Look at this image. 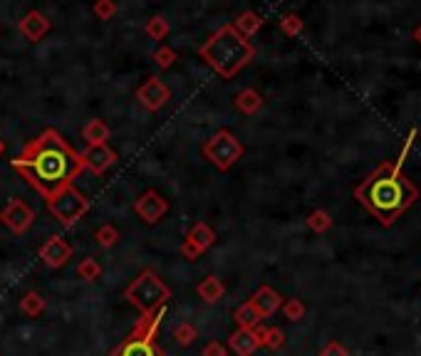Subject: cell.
Returning <instances> with one entry per match:
<instances>
[{
  "instance_id": "1",
  "label": "cell",
  "mask_w": 421,
  "mask_h": 356,
  "mask_svg": "<svg viewBox=\"0 0 421 356\" xmlns=\"http://www.w3.org/2000/svg\"><path fill=\"white\" fill-rule=\"evenodd\" d=\"M13 168L23 173L43 198L50 200L82 171V159L55 129H45L33 144L25 147L23 154L13 159Z\"/></svg>"
},
{
  "instance_id": "2",
  "label": "cell",
  "mask_w": 421,
  "mask_h": 356,
  "mask_svg": "<svg viewBox=\"0 0 421 356\" xmlns=\"http://www.w3.org/2000/svg\"><path fill=\"white\" fill-rule=\"evenodd\" d=\"M354 198L382 225H392L404 210L417 203L419 188L402 173V163L387 161L354 188Z\"/></svg>"
},
{
  "instance_id": "3",
  "label": "cell",
  "mask_w": 421,
  "mask_h": 356,
  "mask_svg": "<svg viewBox=\"0 0 421 356\" xmlns=\"http://www.w3.org/2000/svg\"><path fill=\"white\" fill-rule=\"evenodd\" d=\"M255 47L250 40H245L240 33H235L233 25L218 28L206 42L198 47V57L208 64L213 72H218L223 79H230L253 59Z\"/></svg>"
},
{
  "instance_id": "4",
  "label": "cell",
  "mask_w": 421,
  "mask_h": 356,
  "mask_svg": "<svg viewBox=\"0 0 421 356\" xmlns=\"http://www.w3.org/2000/svg\"><path fill=\"white\" fill-rule=\"evenodd\" d=\"M124 297L129 299L132 307H137L142 314H147V312H154V309L164 307V304L172 299V289L164 285V280L159 277L157 272L144 270V272L127 287Z\"/></svg>"
},
{
  "instance_id": "5",
  "label": "cell",
  "mask_w": 421,
  "mask_h": 356,
  "mask_svg": "<svg viewBox=\"0 0 421 356\" xmlns=\"http://www.w3.org/2000/svg\"><path fill=\"white\" fill-rule=\"evenodd\" d=\"M47 208L60 225L69 228V225H74L89 210V198L69 183L47 200Z\"/></svg>"
},
{
  "instance_id": "6",
  "label": "cell",
  "mask_w": 421,
  "mask_h": 356,
  "mask_svg": "<svg viewBox=\"0 0 421 356\" xmlns=\"http://www.w3.org/2000/svg\"><path fill=\"white\" fill-rule=\"evenodd\" d=\"M203 156H206L218 171H230V168L240 161V156H243V144H240V139L235 137L233 132L220 129V132H215L206 142Z\"/></svg>"
},
{
  "instance_id": "7",
  "label": "cell",
  "mask_w": 421,
  "mask_h": 356,
  "mask_svg": "<svg viewBox=\"0 0 421 356\" xmlns=\"http://www.w3.org/2000/svg\"><path fill=\"white\" fill-rule=\"evenodd\" d=\"M0 223H3L5 228L13 230L15 235H23V233H28V230L33 228L35 210L30 208V205L25 203L23 198H10L8 205L0 210Z\"/></svg>"
},
{
  "instance_id": "8",
  "label": "cell",
  "mask_w": 421,
  "mask_h": 356,
  "mask_svg": "<svg viewBox=\"0 0 421 356\" xmlns=\"http://www.w3.org/2000/svg\"><path fill=\"white\" fill-rule=\"evenodd\" d=\"M169 99H172V89L159 77H147V82L137 89V102L149 112H159L162 107H167Z\"/></svg>"
},
{
  "instance_id": "9",
  "label": "cell",
  "mask_w": 421,
  "mask_h": 356,
  "mask_svg": "<svg viewBox=\"0 0 421 356\" xmlns=\"http://www.w3.org/2000/svg\"><path fill=\"white\" fill-rule=\"evenodd\" d=\"M134 213H137L139 218L144 220V223L154 225V223H159V220H162L164 215L169 213V200L164 198L159 190L149 188L147 193H142L137 200H134Z\"/></svg>"
},
{
  "instance_id": "10",
  "label": "cell",
  "mask_w": 421,
  "mask_h": 356,
  "mask_svg": "<svg viewBox=\"0 0 421 356\" xmlns=\"http://www.w3.org/2000/svg\"><path fill=\"white\" fill-rule=\"evenodd\" d=\"M213 243H215L213 228L208 223H193V228L186 233V240L181 245V255L186 260H198Z\"/></svg>"
},
{
  "instance_id": "11",
  "label": "cell",
  "mask_w": 421,
  "mask_h": 356,
  "mask_svg": "<svg viewBox=\"0 0 421 356\" xmlns=\"http://www.w3.org/2000/svg\"><path fill=\"white\" fill-rule=\"evenodd\" d=\"M72 258V245L60 235H52L43 243L40 248V260L47 265L50 270H60L62 265H67V260Z\"/></svg>"
},
{
  "instance_id": "12",
  "label": "cell",
  "mask_w": 421,
  "mask_h": 356,
  "mask_svg": "<svg viewBox=\"0 0 421 356\" xmlns=\"http://www.w3.org/2000/svg\"><path fill=\"white\" fill-rule=\"evenodd\" d=\"M82 159V168H89L94 176H102L114 161H117V154L114 149H109L107 144H97V147H87L84 154H79Z\"/></svg>"
},
{
  "instance_id": "13",
  "label": "cell",
  "mask_w": 421,
  "mask_h": 356,
  "mask_svg": "<svg viewBox=\"0 0 421 356\" xmlns=\"http://www.w3.org/2000/svg\"><path fill=\"white\" fill-rule=\"evenodd\" d=\"M50 30H52V23L40 10H28V15L20 20V33L28 42H40Z\"/></svg>"
},
{
  "instance_id": "14",
  "label": "cell",
  "mask_w": 421,
  "mask_h": 356,
  "mask_svg": "<svg viewBox=\"0 0 421 356\" xmlns=\"http://www.w3.org/2000/svg\"><path fill=\"white\" fill-rule=\"evenodd\" d=\"M248 302H250V307L258 312L260 319L270 317V314H275L280 307H283V297H280V294L275 292L270 285H263V287H260L258 292H255L253 297L248 299Z\"/></svg>"
},
{
  "instance_id": "15",
  "label": "cell",
  "mask_w": 421,
  "mask_h": 356,
  "mask_svg": "<svg viewBox=\"0 0 421 356\" xmlns=\"http://www.w3.org/2000/svg\"><path fill=\"white\" fill-rule=\"evenodd\" d=\"M112 356H164V352L157 347V339L132 337V334H129L127 342L114 349Z\"/></svg>"
},
{
  "instance_id": "16",
  "label": "cell",
  "mask_w": 421,
  "mask_h": 356,
  "mask_svg": "<svg viewBox=\"0 0 421 356\" xmlns=\"http://www.w3.org/2000/svg\"><path fill=\"white\" fill-rule=\"evenodd\" d=\"M228 347L235 356H253L260 349V332L258 327L253 329H238L235 334H230Z\"/></svg>"
},
{
  "instance_id": "17",
  "label": "cell",
  "mask_w": 421,
  "mask_h": 356,
  "mask_svg": "<svg viewBox=\"0 0 421 356\" xmlns=\"http://www.w3.org/2000/svg\"><path fill=\"white\" fill-rule=\"evenodd\" d=\"M230 25L235 28V33H240L245 40H250L260 28H263V18H260L255 10H245V13H240Z\"/></svg>"
},
{
  "instance_id": "18",
  "label": "cell",
  "mask_w": 421,
  "mask_h": 356,
  "mask_svg": "<svg viewBox=\"0 0 421 356\" xmlns=\"http://www.w3.org/2000/svg\"><path fill=\"white\" fill-rule=\"evenodd\" d=\"M260 107H263V97H260L258 89L245 87V89H240V92L235 94V109H238V112L255 114V112H260Z\"/></svg>"
},
{
  "instance_id": "19",
  "label": "cell",
  "mask_w": 421,
  "mask_h": 356,
  "mask_svg": "<svg viewBox=\"0 0 421 356\" xmlns=\"http://www.w3.org/2000/svg\"><path fill=\"white\" fill-rule=\"evenodd\" d=\"M196 292H198V297H201L206 304H215L225 294V287H223V282H220L218 277L208 275V277H203L201 282H198Z\"/></svg>"
},
{
  "instance_id": "20",
  "label": "cell",
  "mask_w": 421,
  "mask_h": 356,
  "mask_svg": "<svg viewBox=\"0 0 421 356\" xmlns=\"http://www.w3.org/2000/svg\"><path fill=\"white\" fill-rule=\"evenodd\" d=\"M82 139L87 142V147H97V144H107L109 139V127L102 119H89L82 127Z\"/></svg>"
},
{
  "instance_id": "21",
  "label": "cell",
  "mask_w": 421,
  "mask_h": 356,
  "mask_svg": "<svg viewBox=\"0 0 421 356\" xmlns=\"http://www.w3.org/2000/svg\"><path fill=\"white\" fill-rule=\"evenodd\" d=\"M144 33H147V38L154 40V42H162V40H167L169 33H172V25H169V20L164 18V15H152V18L147 20Z\"/></svg>"
},
{
  "instance_id": "22",
  "label": "cell",
  "mask_w": 421,
  "mask_h": 356,
  "mask_svg": "<svg viewBox=\"0 0 421 356\" xmlns=\"http://www.w3.org/2000/svg\"><path fill=\"white\" fill-rule=\"evenodd\" d=\"M260 332V347H268L270 352H278L285 344V332L280 327H258Z\"/></svg>"
},
{
  "instance_id": "23",
  "label": "cell",
  "mask_w": 421,
  "mask_h": 356,
  "mask_svg": "<svg viewBox=\"0 0 421 356\" xmlns=\"http://www.w3.org/2000/svg\"><path fill=\"white\" fill-rule=\"evenodd\" d=\"M45 299L40 297L38 292H28V294H23V299H20V309H23V314L25 317H40V314L45 312Z\"/></svg>"
},
{
  "instance_id": "24",
  "label": "cell",
  "mask_w": 421,
  "mask_h": 356,
  "mask_svg": "<svg viewBox=\"0 0 421 356\" xmlns=\"http://www.w3.org/2000/svg\"><path fill=\"white\" fill-rule=\"evenodd\" d=\"M233 319H235V322H238V327H240V329H253V327H258V324H260L258 312H255V309L250 307V302L240 304V307L233 312Z\"/></svg>"
},
{
  "instance_id": "25",
  "label": "cell",
  "mask_w": 421,
  "mask_h": 356,
  "mask_svg": "<svg viewBox=\"0 0 421 356\" xmlns=\"http://www.w3.org/2000/svg\"><path fill=\"white\" fill-rule=\"evenodd\" d=\"M308 228L313 230V233H327V230L332 228V218H330L327 210L318 208V210H313V213H310Z\"/></svg>"
},
{
  "instance_id": "26",
  "label": "cell",
  "mask_w": 421,
  "mask_h": 356,
  "mask_svg": "<svg viewBox=\"0 0 421 356\" xmlns=\"http://www.w3.org/2000/svg\"><path fill=\"white\" fill-rule=\"evenodd\" d=\"M94 240H97L99 248H114V245L119 243V230L107 223V225H102V228H97Z\"/></svg>"
},
{
  "instance_id": "27",
  "label": "cell",
  "mask_w": 421,
  "mask_h": 356,
  "mask_svg": "<svg viewBox=\"0 0 421 356\" xmlns=\"http://www.w3.org/2000/svg\"><path fill=\"white\" fill-rule=\"evenodd\" d=\"M77 275L82 280H87V282H94V280L102 275V265H99L94 258H84L82 263L77 265Z\"/></svg>"
},
{
  "instance_id": "28",
  "label": "cell",
  "mask_w": 421,
  "mask_h": 356,
  "mask_svg": "<svg viewBox=\"0 0 421 356\" xmlns=\"http://www.w3.org/2000/svg\"><path fill=\"white\" fill-rule=\"evenodd\" d=\"M303 20H300V15H295V13H288V15H283L280 18V30H283L288 38H298L300 33H303Z\"/></svg>"
},
{
  "instance_id": "29",
  "label": "cell",
  "mask_w": 421,
  "mask_h": 356,
  "mask_svg": "<svg viewBox=\"0 0 421 356\" xmlns=\"http://www.w3.org/2000/svg\"><path fill=\"white\" fill-rule=\"evenodd\" d=\"M176 50L174 47H169V45H162V47L154 52V64L157 67H162V69H169V67H174V62H176Z\"/></svg>"
},
{
  "instance_id": "30",
  "label": "cell",
  "mask_w": 421,
  "mask_h": 356,
  "mask_svg": "<svg viewBox=\"0 0 421 356\" xmlns=\"http://www.w3.org/2000/svg\"><path fill=\"white\" fill-rule=\"evenodd\" d=\"M196 337H198L196 327H193V324H189V322L179 324V327L174 329V339H176V344H181V347L193 344V342H196Z\"/></svg>"
},
{
  "instance_id": "31",
  "label": "cell",
  "mask_w": 421,
  "mask_h": 356,
  "mask_svg": "<svg viewBox=\"0 0 421 356\" xmlns=\"http://www.w3.org/2000/svg\"><path fill=\"white\" fill-rule=\"evenodd\" d=\"M283 314L290 319V322H300V319L305 317V302L303 299H298V297H293V299H288V302H283Z\"/></svg>"
},
{
  "instance_id": "32",
  "label": "cell",
  "mask_w": 421,
  "mask_h": 356,
  "mask_svg": "<svg viewBox=\"0 0 421 356\" xmlns=\"http://www.w3.org/2000/svg\"><path fill=\"white\" fill-rule=\"evenodd\" d=\"M92 13L97 20H112L114 13H117V3L114 0H94Z\"/></svg>"
},
{
  "instance_id": "33",
  "label": "cell",
  "mask_w": 421,
  "mask_h": 356,
  "mask_svg": "<svg viewBox=\"0 0 421 356\" xmlns=\"http://www.w3.org/2000/svg\"><path fill=\"white\" fill-rule=\"evenodd\" d=\"M320 356H349V352L339 342H330V344H325V347H322Z\"/></svg>"
},
{
  "instance_id": "34",
  "label": "cell",
  "mask_w": 421,
  "mask_h": 356,
  "mask_svg": "<svg viewBox=\"0 0 421 356\" xmlns=\"http://www.w3.org/2000/svg\"><path fill=\"white\" fill-rule=\"evenodd\" d=\"M203 356H225V347L220 342H208L203 347Z\"/></svg>"
},
{
  "instance_id": "35",
  "label": "cell",
  "mask_w": 421,
  "mask_h": 356,
  "mask_svg": "<svg viewBox=\"0 0 421 356\" xmlns=\"http://www.w3.org/2000/svg\"><path fill=\"white\" fill-rule=\"evenodd\" d=\"M414 40L421 45V25H417V30H414Z\"/></svg>"
},
{
  "instance_id": "36",
  "label": "cell",
  "mask_w": 421,
  "mask_h": 356,
  "mask_svg": "<svg viewBox=\"0 0 421 356\" xmlns=\"http://www.w3.org/2000/svg\"><path fill=\"white\" fill-rule=\"evenodd\" d=\"M3 151H5V144H3V139H0V156H3Z\"/></svg>"
},
{
  "instance_id": "37",
  "label": "cell",
  "mask_w": 421,
  "mask_h": 356,
  "mask_svg": "<svg viewBox=\"0 0 421 356\" xmlns=\"http://www.w3.org/2000/svg\"><path fill=\"white\" fill-rule=\"evenodd\" d=\"M0 33H3V28H0Z\"/></svg>"
}]
</instances>
